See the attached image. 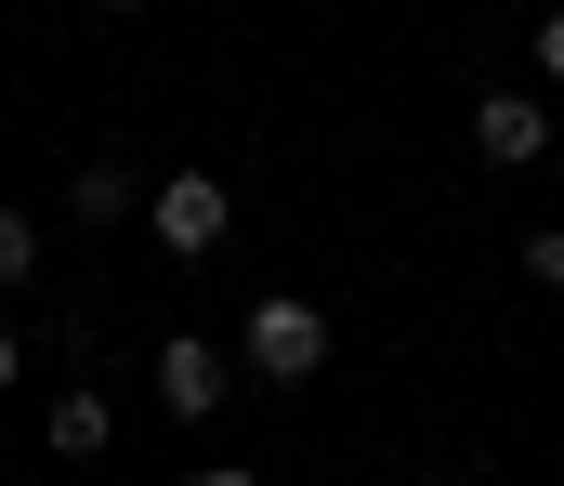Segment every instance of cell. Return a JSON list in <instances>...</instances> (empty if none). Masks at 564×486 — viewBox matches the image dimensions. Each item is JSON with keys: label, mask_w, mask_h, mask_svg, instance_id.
<instances>
[{"label": "cell", "mask_w": 564, "mask_h": 486, "mask_svg": "<svg viewBox=\"0 0 564 486\" xmlns=\"http://www.w3.org/2000/svg\"><path fill=\"white\" fill-rule=\"evenodd\" d=\"M66 210H79V224H132V171H119V159H93L79 184H66Z\"/></svg>", "instance_id": "6"}, {"label": "cell", "mask_w": 564, "mask_h": 486, "mask_svg": "<svg viewBox=\"0 0 564 486\" xmlns=\"http://www.w3.org/2000/svg\"><path fill=\"white\" fill-rule=\"evenodd\" d=\"M473 145H486L499 171H525L539 145H552V106H539V93H473Z\"/></svg>", "instance_id": "4"}, {"label": "cell", "mask_w": 564, "mask_h": 486, "mask_svg": "<svg viewBox=\"0 0 564 486\" xmlns=\"http://www.w3.org/2000/svg\"><path fill=\"white\" fill-rule=\"evenodd\" d=\"M539 79H552V93H564V0H552V13H539Z\"/></svg>", "instance_id": "9"}, {"label": "cell", "mask_w": 564, "mask_h": 486, "mask_svg": "<svg viewBox=\"0 0 564 486\" xmlns=\"http://www.w3.org/2000/svg\"><path fill=\"white\" fill-rule=\"evenodd\" d=\"M13 368H26V342H13V328H0V395H13Z\"/></svg>", "instance_id": "11"}, {"label": "cell", "mask_w": 564, "mask_h": 486, "mask_svg": "<svg viewBox=\"0 0 564 486\" xmlns=\"http://www.w3.org/2000/svg\"><path fill=\"white\" fill-rule=\"evenodd\" d=\"M40 434H53V447H66V461H93V447H106V434H119V408H106V395H93V381H66V395H53V421H40Z\"/></svg>", "instance_id": "5"}, {"label": "cell", "mask_w": 564, "mask_h": 486, "mask_svg": "<svg viewBox=\"0 0 564 486\" xmlns=\"http://www.w3.org/2000/svg\"><path fill=\"white\" fill-rule=\"evenodd\" d=\"M237 355H250V381H315V368H328V316H315V303H250V342H237Z\"/></svg>", "instance_id": "1"}, {"label": "cell", "mask_w": 564, "mask_h": 486, "mask_svg": "<svg viewBox=\"0 0 564 486\" xmlns=\"http://www.w3.org/2000/svg\"><path fill=\"white\" fill-rule=\"evenodd\" d=\"M26 277H40V210L0 197V290H26Z\"/></svg>", "instance_id": "7"}, {"label": "cell", "mask_w": 564, "mask_h": 486, "mask_svg": "<svg viewBox=\"0 0 564 486\" xmlns=\"http://www.w3.org/2000/svg\"><path fill=\"white\" fill-rule=\"evenodd\" d=\"M144 224H158V250H184V263H197V250H224V224H237V197H224L210 171H171V184L144 197Z\"/></svg>", "instance_id": "2"}, {"label": "cell", "mask_w": 564, "mask_h": 486, "mask_svg": "<svg viewBox=\"0 0 564 486\" xmlns=\"http://www.w3.org/2000/svg\"><path fill=\"white\" fill-rule=\"evenodd\" d=\"M224 395H237V355H224V342H197V328L158 342V408H171V421H210Z\"/></svg>", "instance_id": "3"}, {"label": "cell", "mask_w": 564, "mask_h": 486, "mask_svg": "<svg viewBox=\"0 0 564 486\" xmlns=\"http://www.w3.org/2000/svg\"><path fill=\"white\" fill-rule=\"evenodd\" d=\"M184 486H263V474H250V461H210V474H184Z\"/></svg>", "instance_id": "10"}, {"label": "cell", "mask_w": 564, "mask_h": 486, "mask_svg": "<svg viewBox=\"0 0 564 486\" xmlns=\"http://www.w3.org/2000/svg\"><path fill=\"white\" fill-rule=\"evenodd\" d=\"M525 277H539V290H564V224H539V237H525Z\"/></svg>", "instance_id": "8"}, {"label": "cell", "mask_w": 564, "mask_h": 486, "mask_svg": "<svg viewBox=\"0 0 564 486\" xmlns=\"http://www.w3.org/2000/svg\"><path fill=\"white\" fill-rule=\"evenodd\" d=\"M106 13H144V0H106Z\"/></svg>", "instance_id": "12"}]
</instances>
